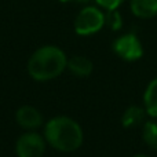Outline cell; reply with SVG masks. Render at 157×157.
Masks as SVG:
<instances>
[{"mask_svg":"<svg viewBox=\"0 0 157 157\" xmlns=\"http://www.w3.org/2000/svg\"><path fill=\"white\" fill-rule=\"evenodd\" d=\"M44 138L55 150L71 153L83 145L84 134L76 120L66 116H58L44 125Z\"/></svg>","mask_w":157,"mask_h":157,"instance_id":"1","label":"cell"},{"mask_svg":"<svg viewBox=\"0 0 157 157\" xmlns=\"http://www.w3.org/2000/svg\"><path fill=\"white\" fill-rule=\"evenodd\" d=\"M68 68L65 52L55 46L37 48L28 61V73L36 81H48L57 78Z\"/></svg>","mask_w":157,"mask_h":157,"instance_id":"2","label":"cell"},{"mask_svg":"<svg viewBox=\"0 0 157 157\" xmlns=\"http://www.w3.org/2000/svg\"><path fill=\"white\" fill-rule=\"evenodd\" d=\"M105 25V15L97 7H86L77 14L75 19V30L80 36L97 33Z\"/></svg>","mask_w":157,"mask_h":157,"instance_id":"3","label":"cell"},{"mask_svg":"<svg viewBox=\"0 0 157 157\" xmlns=\"http://www.w3.org/2000/svg\"><path fill=\"white\" fill-rule=\"evenodd\" d=\"M46 138L36 131H26L15 144V153L18 157H41L46 152Z\"/></svg>","mask_w":157,"mask_h":157,"instance_id":"4","label":"cell"},{"mask_svg":"<svg viewBox=\"0 0 157 157\" xmlns=\"http://www.w3.org/2000/svg\"><path fill=\"white\" fill-rule=\"evenodd\" d=\"M113 50L124 61H136L144 54L141 41L134 33H127L116 39L113 43Z\"/></svg>","mask_w":157,"mask_h":157,"instance_id":"5","label":"cell"},{"mask_svg":"<svg viewBox=\"0 0 157 157\" xmlns=\"http://www.w3.org/2000/svg\"><path fill=\"white\" fill-rule=\"evenodd\" d=\"M15 120L19 127L24 128L25 131H36L37 128H40L43 125L44 121L43 114L40 113V110L29 105L21 106L17 110Z\"/></svg>","mask_w":157,"mask_h":157,"instance_id":"6","label":"cell"},{"mask_svg":"<svg viewBox=\"0 0 157 157\" xmlns=\"http://www.w3.org/2000/svg\"><path fill=\"white\" fill-rule=\"evenodd\" d=\"M146 110L145 108H141V106L132 105L130 108L125 109V112L121 116V124L123 127L125 128H134L138 127V125H144L145 119H146Z\"/></svg>","mask_w":157,"mask_h":157,"instance_id":"7","label":"cell"},{"mask_svg":"<svg viewBox=\"0 0 157 157\" xmlns=\"http://www.w3.org/2000/svg\"><path fill=\"white\" fill-rule=\"evenodd\" d=\"M68 69L77 77H87L92 72V62L83 55H75L68 59Z\"/></svg>","mask_w":157,"mask_h":157,"instance_id":"8","label":"cell"},{"mask_svg":"<svg viewBox=\"0 0 157 157\" xmlns=\"http://www.w3.org/2000/svg\"><path fill=\"white\" fill-rule=\"evenodd\" d=\"M131 10L139 18H152L157 14V0H131Z\"/></svg>","mask_w":157,"mask_h":157,"instance_id":"9","label":"cell"},{"mask_svg":"<svg viewBox=\"0 0 157 157\" xmlns=\"http://www.w3.org/2000/svg\"><path fill=\"white\" fill-rule=\"evenodd\" d=\"M144 106L150 117L157 119V77L153 78L146 87L144 94Z\"/></svg>","mask_w":157,"mask_h":157,"instance_id":"10","label":"cell"},{"mask_svg":"<svg viewBox=\"0 0 157 157\" xmlns=\"http://www.w3.org/2000/svg\"><path fill=\"white\" fill-rule=\"evenodd\" d=\"M142 139L153 150H157V120H147L142 125Z\"/></svg>","mask_w":157,"mask_h":157,"instance_id":"11","label":"cell"},{"mask_svg":"<svg viewBox=\"0 0 157 157\" xmlns=\"http://www.w3.org/2000/svg\"><path fill=\"white\" fill-rule=\"evenodd\" d=\"M105 24L108 25L110 29L113 30H119L121 28L123 22H121V15L119 14L117 10H109L108 14L105 15Z\"/></svg>","mask_w":157,"mask_h":157,"instance_id":"12","label":"cell"},{"mask_svg":"<svg viewBox=\"0 0 157 157\" xmlns=\"http://www.w3.org/2000/svg\"><path fill=\"white\" fill-rule=\"evenodd\" d=\"M101 7L106 8V10H116L120 4L123 3V0H95Z\"/></svg>","mask_w":157,"mask_h":157,"instance_id":"13","label":"cell"},{"mask_svg":"<svg viewBox=\"0 0 157 157\" xmlns=\"http://www.w3.org/2000/svg\"><path fill=\"white\" fill-rule=\"evenodd\" d=\"M61 2H65V3H68V2H73V3H88L90 0H61Z\"/></svg>","mask_w":157,"mask_h":157,"instance_id":"14","label":"cell"},{"mask_svg":"<svg viewBox=\"0 0 157 157\" xmlns=\"http://www.w3.org/2000/svg\"><path fill=\"white\" fill-rule=\"evenodd\" d=\"M132 157H149V156H146V155H136V156H132Z\"/></svg>","mask_w":157,"mask_h":157,"instance_id":"15","label":"cell"}]
</instances>
